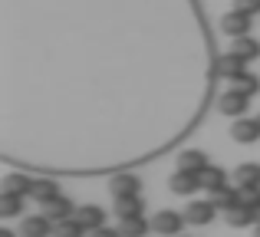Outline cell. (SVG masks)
<instances>
[{"label":"cell","mask_w":260,"mask_h":237,"mask_svg":"<svg viewBox=\"0 0 260 237\" xmlns=\"http://www.w3.org/2000/svg\"><path fill=\"white\" fill-rule=\"evenodd\" d=\"M217 109H221L224 116H231V119H244L247 109H250V96H244V92H237V89H228L221 99H217Z\"/></svg>","instance_id":"7a4b0ae2"},{"label":"cell","mask_w":260,"mask_h":237,"mask_svg":"<svg viewBox=\"0 0 260 237\" xmlns=\"http://www.w3.org/2000/svg\"><path fill=\"white\" fill-rule=\"evenodd\" d=\"M254 237H260V224H257V227H254Z\"/></svg>","instance_id":"f546056e"},{"label":"cell","mask_w":260,"mask_h":237,"mask_svg":"<svg viewBox=\"0 0 260 237\" xmlns=\"http://www.w3.org/2000/svg\"><path fill=\"white\" fill-rule=\"evenodd\" d=\"M228 224L231 227H247V224H257V218H254V208H247V205H237V208H231L228 214Z\"/></svg>","instance_id":"ac0fdd59"},{"label":"cell","mask_w":260,"mask_h":237,"mask_svg":"<svg viewBox=\"0 0 260 237\" xmlns=\"http://www.w3.org/2000/svg\"><path fill=\"white\" fill-rule=\"evenodd\" d=\"M231 135H234V142H241V145H254L260 139V122L257 119H234V128H231Z\"/></svg>","instance_id":"ba28073f"},{"label":"cell","mask_w":260,"mask_h":237,"mask_svg":"<svg viewBox=\"0 0 260 237\" xmlns=\"http://www.w3.org/2000/svg\"><path fill=\"white\" fill-rule=\"evenodd\" d=\"M214 214H217V208L211 205V201H191V205L184 208V221H188V224H198V227L211 224Z\"/></svg>","instance_id":"277c9868"},{"label":"cell","mask_w":260,"mask_h":237,"mask_svg":"<svg viewBox=\"0 0 260 237\" xmlns=\"http://www.w3.org/2000/svg\"><path fill=\"white\" fill-rule=\"evenodd\" d=\"M188 224V221H184V214H178V211H158L152 218V231L155 234H161V237H178L181 234V227Z\"/></svg>","instance_id":"6da1fadb"},{"label":"cell","mask_w":260,"mask_h":237,"mask_svg":"<svg viewBox=\"0 0 260 237\" xmlns=\"http://www.w3.org/2000/svg\"><path fill=\"white\" fill-rule=\"evenodd\" d=\"M211 168L208 155L201 152V148H184L181 155H178V172H191V175H204Z\"/></svg>","instance_id":"3957f363"},{"label":"cell","mask_w":260,"mask_h":237,"mask_svg":"<svg viewBox=\"0 0 260 237\" xmlns=\"http://www.w3.org/2000/svg\"><path fill=\"white\" fill-rule=\"evenodd\" d=\"M231 53H234V56H241L244 63H254V59L260 56V43L254 37H237L234 43H231Z\"/></svg>","instance_id":"4fadbf2b"},{"label":"cell","mask_w":260,"mask_h":237,"mask_svg":"<svg viewBox=\"0 0 260 237\" xmlns=\"http://www.w3.org/2000/svg\"><path fill=\"white\" fill-rule=\"evenodd\" d=\"M89 237H122V231H112V227H99V231H92Z\"/></svg>","instance_id":"4316f807"},{"label":"cell","mask_w":260,"mask_h":237,"mask_svg":"<svg viewBox=\"0 0 260 237\" xmlns=\"http://www.w3.org/2000/svg\"><path fill=\"white\" fill-rule=\"evenodd\" d=\"M142 211H145L142 194H135V198H115V214L119 218H142Z\"/></svg>","instance_id":"5bb4252c"},{"label":"cell","mask_w":260,"mask_h":237,"mask_svg":"<svg viewBox=\"0 0 260 237\" xmlns=\"http://www.w3.org/2000/svg\"><path fill=\"white\" fill-rule=\"evenodd\" d=\"M4 191L26 198V194H33V181L26 178V175H7V178H4Z\"/></svg>","instance_id":"e0dca14e"},{"label":"cell","mask_w":260,"mask_h":237,"mask_svg":"<svg viewBox=\"0 0 260 237\" xmlns=\"http://www.w3.org/2000/svg\"><path fill=\"white\" fill-rule=\"evenodd\" d=\"M257 122H260V116H257Z\"/></svg>","instance_id":"4dcf8cb0"},{"label":"cell","mask_w":260,"mask_h":237,"mask_svg":"<svg viewBox=\"0 0 260 237\" xmlns=\"http://www.w3.org/2000/svg\"><path fill=\"white\" fill-rule=\"evenodd\" d=\"M76 221L92 234V231H99V227H106V211H102L99 205H83L76 211Z\"/></svg>","instance_id":"9c48e42d"},{"label":"cell","mask_w":260,"mask_h":237,"mask_svg":"<svg viewBox=\"0 0 260 237\" xmlns=\"http://www.w3.org/2000/svg\"><path fill=\"white\" fill-rule=\"evenodd\" d=\"M148 227L152 224H145V218H122V237H145L148 234Z\"/></svg>","instance_id":"7402d4cb"},{"label":"cell","mask_w":260,"mask_h":237,"mask_svg":"<svg viewBox=\"0 0 260 237\" xmlns=\"http://www.w3.org/2000/svg\"><path fill=\"white\" fill-rule=\"evenodd\" d=\"M231 83H234V89L244 92V96H257L260 92V76H254V73H241V76H234Z\"/></svg>","instance_id":"44dd1931"},{"label":"cell","mask_w":260,"mask_h":237,"mask_svg":"<svg viewBox=\"0 0 260 237\" xmlns=\"http://www.w3.org/2000/svg\"><path fill=\"white\" fill-rule=\"evenodd\" d=\"M43 211H46V218L53 221V224H59V221H70V218H76V208H73V201L70 198H53L50 205H43Z\"/></svg>","instance_id":"30bf717a"},{"label":"cell","mask_w":260,"mask_h":237,"mask_svg":"<svg viewBox=\"0 0 260 237\" xmlns=\"http://www.w3.org/2000/svg\"><path fill=\"white\" fill-rule=\"evenodd\" d=\"M83 234H86V227L79 224L76 218H70V221H59V224H56V234H53V237H83Z\"/></svg>","instance_id":"cb8c5ba5"},{"label":"cell","mask_w":260,"mask_h":237,"mask_svg":"<svg viewBox=\"0 0 260 237\" xmlns=\"http://www.w3.org/2000/svg\"><path fill=\"white\" fill-rule=\"evenodd\" d=\"M244 66L247 63H244L241 56H234V53H224V56L217 59V73H221L224 79H234V76H241V73H247Z\"/></svg>","instance_id":"2e32d148"},{"label":"cell","mask_w":260,"mask_h":237,"mask_svg":"<svg viewBox=\"0 0 260 237\" xmlns=\"http://www.w3.org/2000/svg\"><path fill=\"white\" fill-rule=\"evenodd\" d=\"M20 208H23V198H20V194H0V214H4V218H17L20 214Z\"/></svg>","instance_id":"603a6c76"},{"label":"cell","mask_w":260,"mask_h":237,"mask_svg":"<svg viewBox=\"0 0 260 237\" xmlns=\"http://www.w3.org/2000/svg\"><path fill=\"white\" fill-rule=\"evenodd\" d=\"M0 237H17V234H13V231H0Z\"/></svg>","instance_id":"83f0119b"},{"label":"cell","mask_w":260,"mask_h":237,"mask_svg":"<svg viewBox=\"0 0 260 237\" xmlns=\"http://www.w3.org/2000/svg\"><path fill=\"white\" fill-rule=\"evenodd\" d=\"M109 191H112V198H135V194H142V181L135 175H115L109 181Z\"/></svg>","instance_id":"52a82bcc"},{"label":"cell","mask_w":260,"mask_h":237,"mask_svg":"<svg viewBox=\"0 0 260 237\" xmlns=\"http://www.w3.org/2000/svg\"><path fill=\"white\" fill-rule=\"evenodd\" d=\"M241 205H247V208H260V185L241 188Z\"/></svg>","instance_id":"d4e9b609"},{"label":"cell","mask_w":260,"mask_h":237,"mask_svg":"<svg viewBox=\"0 0 260 237\" xmlns=\"http://www.w3.org/2000/svg\"><path fill=\"white\" fill-rule=\"evenodd\" d=\"M254 218H257V224H260V208H254Z\"/></svg>","instance_id":"f1b7e54d"},{"label":"cell","mask_w":260,"mask_h":237,"mask_svg":"<svg viewBox=\"0 0 260 237\" xmlns=\"http://www.w3.org/2000/svg\"><path fill=\"white\" fill-rule=\"evenodd\" d=\"M221 30L228 33L231 40H237V37H250V17H244V13L231 10V13H224V17H221Z\"/></svg>","instance_id":"8992f818"},{"label":"cell","mask_w":260,"mask_h":237,"mask_svg":"<svg viewBox=\"0 0 260 237\" xmlns=\"http://www.w3.org/2000/svg\"><path fill=\"white\" fill-rule=\"evenodd\" d=\"M168 185H172L175 194H194L198 188H204L201 185V175H191V172H175Z\"/></svg>","instance_id":"8fae6325"},{"label":"cell","mask_w":260,"mask_h":237,"mask_svg":"<svg viewBox=\"0 0 260 237\" xmlns=\"http://www.w3.org/2000/svg\"><path fill=\"white\" fill-rule=\"evenodd\" d=\"M201 185L208 188L211 194L214 191H221V188H228V175H224V168H217V165H211L208 172L201 175Z\"/></svg>","instance_id":"ffe728a7"},{"label":"cell","mask_w":260,"mask_h":237,"mask_svg":"<svg viewBox=\"0 0 260 237\" xmlns=\"http://www.w3.org/2000/svg\"><path fill=\"white\" fill-rule=\"evenodd\" d=\"M234 178H237V188L260 185V165H254V161H244V165L234 172Z\"/></svg>","instance_id":"d6986e66"},{"label":"cell","mask_w":260,"mask_h":237,"mask_svg":"<svg viewBox=\"0 0 260 237\" xmlns=\"http://www.w3.org/2000/svg\"><path fill=\"white\" fill-rule=\"evenodd\" d=\"M30 198H37L40 205H50L53 198H59V185L50 181V178H37V181H33V194H30Z\"/></svg>","instance_id":"9a60e30c"},{"label":"cell","mask_w":260,"mask_h":237,"mask_svg":"<svg viewBox=\"0 0 260 237\" xmlns=\"http://www.w3.org/2000/svg\"><path fill=\"white\" fill-rule=\"evenodd\" d=\"M208 201L217 208V211H224V214H228L231 208H237V205H241V188H237V185L231 188V185H228V188H221V191H214Z\"/></svg>","instance_id":"7c38bea8"},{"label":"cell","mask_w":260,"mask_h":237,"mask_svg":"<svg viewBox=\"0 0 260 237\" xmlns=\"http://www.w3.org/2000/svg\"><path fill=\"white\" fill-rule=\"evenodd\" d=\"M234 10H237V13H244V17H250V20H254L257 13H260V0H234Z\"/></svg>","instance_id":"484cf974"},{"label":"cell","mask_w":260,"mask_h":237,"mask_svg":"<svg viewBox=\"0 0 260 237\" xmlns=\"http://www.w3.org/2000/svg\"><path fill=\"white\" fill-rule=\"evenodd\" d=\"M20 234H23V237H53L56 227H53V221L46 218V214H33V218H23Z\"/></svg>","instance_id":"5b68a950"}]
</instances>
